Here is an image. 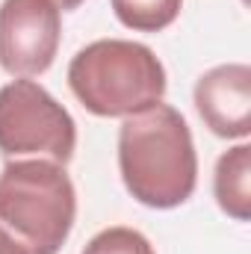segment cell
Wrapping results in <instances>:
<instances>
[{
	"label": "cell",
	"mask_w": 251,
	"mask_h": 254,
	"mask_svg": "<svg viewBox=\"0 0 251 254\" xmlns=\"http://www.w3.org/2000/svg\"><path fill=\"white\" fill-rule=\"evenodd\" d=\"M119 172L127 192L151 210L187 204L198 184V154L187 119L163 101L127 116L119 130Z\"/></svg>",
	"instance_id": "6da1fadb"
},
{
	"label": "cell",
	"mask_w": 251,
	"mask_h": 254,
	"mask_svg": "<svg viewBox=\"0 0 251 254\" xmlns=\"http://www.w3.org/2000/svg\"><path fill=\"white\" fill-rule=\"evenodd\" d=\"M68 86L92 116L127 119L163 101L166 68L148 45L98 39L71 60Z\"/></svg>",
	"instance_id": "7a4b0ae2"
},
{
	"label": "cell",
	"mask_w": 251,
	"mask_h": 254,
	"mask_svg": "<svg viewBox=\"0 0 251 254\" xmlns=\"http://www.w3.org/2000/svg\"><path fill=\"white\" fill-rule=\"evenodd\" d=\"M77 219V192L65 166L9 160L0 172V228L27 254H60Z\"/></svg>",
	"instance_id": "3957f363"
},
{
	"label": "cell",
	"mask_w": 251,
	"mask_h": 254,
	"mask_svg": "<svg viewBox=\"0 0 251 254\" xmlns=\"http://www.w3.org/2000/svg\"><path fill=\"white\" fill-rule=\"evenodd\" d=\"M77 148L71 113L36 80L0 86V154L9 160H51L68 166Z\"/></svg>",
	"instance_id": "277c9868"
},
{
	"label": "cell",
	"mask_w": 251,
	"mask_h": 254,
	"mask_svg": "<svg viewBox=\"0 0 251 254\" xmlns=\"http://www.w3.org/2000/svg\"><path fill=\"white\" fill-rule=\"evenodd\" d=\"M63 9L54 0L0 3V68L12 77L45 74L60 51Z\"/></svg>",
	"instance_id": "5b68a950"
},
{
	"label": "cell",
	"mask_w": 251,
	"mask_h": 254,
	"mask_svg": "<svg viewBox=\"0 0 251 254\" xmlns=\"http://www.w3.org/2000/svg\"><path fill=\"white\" fill-rule=\"evenodd\" d=\"M195 110L216 136L246 139L251 133V68L228 63L204 71L195 83Z\"/></svg>",
	"instance_id": "8992f818"
},
{
	"label": "cell",
	"mask_w": 251,
	"mask_h": 254,
	"mask_svg": "<svg viewBox=\"0 0 251 254\" xmlns=\"http://www.w3.org/2000/svg\"><path fill=\"white\" fill-rule=\"evenodd\" d=\"M213 192L222 213H228L234 222L251 219V145L240 142L231 151H225L216 163Z\"/></svg>",
	"instance_id": "52a82bcc"
},
{
	"label": "cell",
	"mask_w": 251,
	"mask_h": 254,
	"mask_svg": "<svg viewBox=\"0 0 251 254\" xmlns=\"http://www.w3.org/2000/svg\"><path fill=\"white\" fill-rule=\"evenodd\" d=\"M116 18L133 33H160L181 15L184 0H110Z\"/></svg>",
	"instance_id": "ba28073f"
},
{
	"label": "cell",
	"mask_w": 251,
	"mask_h": 254,
	"mask_svg": "<svg viewBox=\"0 0 251 254\" xmlns=\"http://www.w3.org/2000/svg\"><path fill=\"white\" fill-rule=\"evenodd\" d=\"M80 254H157V252L148 243V237L139 234L136 228L116 225V228H104L101 234H95Z\"/></svg>",
	"instance_id": "9c48e42d"
},
{
	"label": "cell",
	"mask_w": 251,
	"mask_h": 254,
	"mask_svg": "<svg viewBox=\"0 0 251 254\" xmlns=\"http://www.w3.org/2000/svg\"><path fill=\"white\" fill-rule=\"evenodd\" d=\"M0 254H27V252H24V246H21L18 240H12V237L0 228Z\"/></svg>",
	"instance_id": "30bf717a"
},
{
	"label": "cell",
	"mask_w": 251,
	"mask_h": 254,
	"mask_svg": "<svg viewBox=\"0 0 251 254\" xmlns=\"http://www.w3.org/2000/svg\"><path fill=\"white\" fill-rule=\"evenodd\" d=\"M54 3H57V6H60L63 12H71V9H77V6H80L83 0H54Z\"/></svg>",
	"instance_id": "8fae6325"
}]
</instances>
